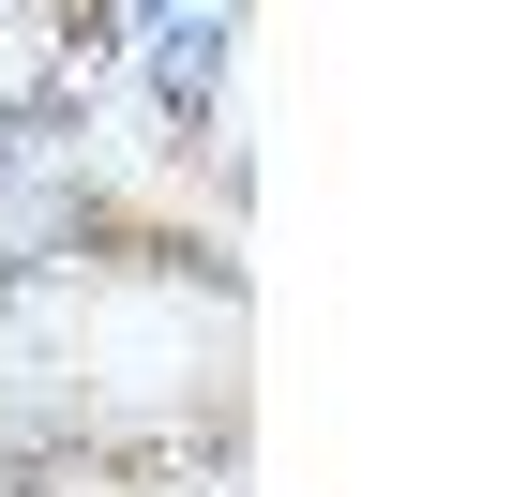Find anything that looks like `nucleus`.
Wrapping results in <instances>:
<instances>
[{"label": "nucleus", "mask_w": 512, "mask_h": 497, "mask_svg": "<svg viewBox=\"0 0 512 497\" xmlns=\"http://www.w3.org/2000/svg\"><path fill=\"white\" fill-rule=\"evenodd\" d=\"M166 16H196V0H121V31H166Z\"/></svg>", "instance_id": "obj_1"}]
</instances>
